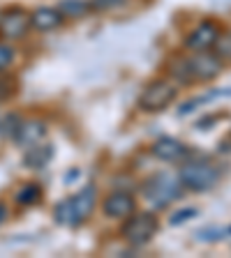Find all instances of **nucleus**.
<instances>
[{"mask_svg":"<svg viewBox=\"0 0 231 258\" xmlns=\"http://www.w3.org/2000/svg\"><path fill=\"white\" fill-rule=\"evenodd\" d=\"M178 177H180L183 187L190 191H208L220 182L222 168L210 164V161H190V164L180 166Z\"/></svg>","mask_w":231,"mask_h":258,"instance_id":"4","label":"nucleus"},{"mask_svg":"<svg viewBox=\"0 0 231 258\" xmlns=\"http://www.w3.org/2000/svg\"><path fill=\"white\" fill-rule=\"evenodd\" d=\"M185 187L180 182V177L173 175V173H167V171H160V173H153L148 180H144L141 184V196H144L153 208L157 210H164L178 201L183 196Z\"/></svg>","mask_w":231,"mask_h":258,"instance_id":"3","label":"nucleus"},{"mask_svg":"<svg viewBox=\"0 0 231 258\" xmlns=\"http://www.w3.org/2000/svg\"><path fill=\"white\" fill-rule=\"evenodd\" d=\"M217 37H220V28L213 21H201L199 26L194 28L185 37V46L190 51H208V48L215 46Z\"/></svg>","mask_w":231,"mask_h":258,"instance_id":"8","label":"nucleus"},{"mask_svg":"<svg viewBox=\"0 0 231 258\" xmlns=\"http://www.w3.org/2000/svg\"><path fill=\"white\" fill-rule=\"evenodd\" d=\"M44 136H47V122L35 118V120H26V122L19 124V132H16L14 141L21 148H30V145L44 141Z\"/></svg>","mask_w":231,"mask_h":258,"instance_id":"11","label":"nucleus"},{"mask_svg":"<svg viewBox=\"0 0 231 258\" xmlns=\"http://www.w3.org/2000/svg\"><path fill=\"white\" fill-rule=\"evenodd\" d=\"M231 95V90L229 88H222V90H215V92H206V95H201V97H194V99H190V102H185L183 106L178 108V113L180 115H188V113H192L197 106H201V104H208V102H213V99H220V97H229Z\"/></svg>","mask_w":231,"mask_h":258,"instance_id":"15","label":"nucleus"},{"mask_svg":"<svg viewBox=\"0 0 231 258\" xmlns=\"http://www.w3.org/2000/svg\"><path fill=\"white\" fill-rule=\"evenodd\" d=\"M197 215H199V210H197V208H180V210H176V212L171 215L169 224H171V226H183L185 221L194 219Z\"/></svg>","mask_w":231,"mask_h":258,"instance_id":"18","label":"nucleus"},{"mask_svg":"<svg viewBox=\"0 0 231 258\" xmlns=\"http://www.w3.org/2000/svg\"><path fill=\"white\" fill-rule=\"evenodd\" d=\"M54 155H56V148H54V145L39 141V143L30 145V148H28V152L23 155V166L35 168V171H39V168H47L49 161L54 159Z\"/></svg>","mask_w":231,"mask_h":258,"instance_id":"12","label":"nucleus"},{"mask_svg":"<svg viewBox=\"0 0 231 258\" xmlns=\"http://www.w3.org/2000/svg\"><path fill=\"white\" fill-rule=\"evenodd\" d=\"M19 90V81H16L14 74L0 70V99H10V97L16 95Z\"/></svg>","mask_w":231,"mask_h":258,"instance_id":"17","label":"nucleus"},{"mask_svg":"<svg viewBox=\"0 0 231 258\" xmlns=\"http://www.w3.org/2000/svg\"><path fill=\"white\" fill-rule=\"evenodd\" d=\"M58 12L63 16H70V19H81L90 12V3H86V0H63L58 5Z\"/></svg>","mask_w":231,"mask_h":258,"instance_id":"16","label":"nucleus"},{"mask_svg":"<svg viewBox=\"0 0 231 258\" xmlns=\"http://www.w3.org/2000/svg\"><path fill=\"white\" fill-rule=\"evenodd\" d=\"M30 28V14L21 7H12L0 16V32L7 39H21Z\"/></svg>","mask_w":231,"mask_h":258,"instance_id":"7","label":"nucleus"},{"mask_svg":"<svg viewBox=\"0 0 231 258\" xmlns=\"http://www.w3.org/2000/svg\"><path fill=\"white\" fill-rule=\"evenodd\" d=\"M14 62V48L7 44H0V70H5Z\"/></svg>","mask_w":231,"mask_h":258,"instance_id":"21","label":"nucleus"},{"mask_svg":"<svg viewBox=\"0 0 231 258\" xmlns=\"http://www.w3.org/2000/svg\"><path fill=\"white\" fill-rule=\"evenodd\" d=\"M63 23V14L54 7H39L30 14V26H35L37 30L49 32V30H56V28Z\"/></svg>","mask_w":231,"mask_h":258,"instance_id":"13","label":"nucleus"},{"mask_svg":"<svg viewBox=\"0 0 231 258\" xmlns=\"http://www.w3.org/2000/svg\"><path fill=\"white\" fill-rule=\"evenodd\" d=\"M14 201L19 205H23V208L37 205L39 201H42V187H39V184H35V182L21 184V187L16 189V194H14Z\"/></svg>","mask_w":231,"mask_h":258,"instance_id":"14","label":"nucleus"},{"mask_svg":"<svg viewBox=\"0 0 231 258\" xmlns=\"http://www.w3.org/2000/svg\"><path fill=\"white\" fill-rule=\"evenodd\" d=\"M7 219V208L3 203H0V224H3V221Z\"/></svg>","mask_w":231,"mask_h":258,"instance_id":"23","label":"nucleus"},{"mask_svg":"<svg viewBox=\"0 0 231 258\" xmlns=\"http://www.w3.org/2000/svg\"><path fill=\"white\" fill-rule=\"evenodd\" d=\"M176 95L178 90L171 81H164V79L151 81L144 88V92L139 95V108L146 113H160L176 99Z\"/></svg>","mask_w":231,"mask_h":258,"instance_id":"6","label":"nucleus"},{"mask_svg":"<svg viewBox=\"0 0 231 258\" xmlns=\"http://www.w3.org/2000/svg\"><path fill=\"white\" fill-rule=\"evenodd\" d=\"M120 5H125V0H90V12H109Z\"/></svg>","mask_w":231,"mask_h":258,"instance_id":"20","label":"nucleus"},{"mask_svg":"<svg viewBox=\"0 0 231 258\" xmlns=\"http://www.w3.org/2000/svg\"><path fill=\"white\" fill-rule=\"evenodd\" d=\"M222 72V58L206 51H194L188 58H176L169 67V74L185 86L192 83H206V81L217 79Z\"/></svg>","mask_w":231,"mask_h":258,"instance_id":"1","label":"nucleus"},{"mask_svg":"<svg viewBox=\"0 0 231 258\" xmlns=\"http://www.w3.org/2000/svg\"><path fill=\"white\" fill-rule=\"evenodd\" d=\"M213 48H215V55H220L222 60H231V32L220 35Z\"/></svg>","mask_w":231,"mask_h":258,"instance_id":"19","label":"nucleus"},{"mask_svg":"<svg viewBox=\"0 0 231 258\" xmlns=\"http://www.w3.org/2000/svg\"><path fill=\"white\" fill-rule=\"evenodd\" d=\"M134 196L127 191H113L109 194L102 203V212L109 219H125L134 212Z\"/></svg>","mask_w":231,"mask_h":258,"instance_id":"10","label":"nucleus"},{"mask_svg":"<svg viewBox=\"0 0 231 258\" xmlns=\"http://www.w3.org/2000/svg\"><path fill=\"white\" fill-rule=\"evenodd\" d=\"M157 228H160V224H157L155 215H151V212H136L134 215V212H132L129 217H125L120 235H123V240L129 242V244L144 247V244H148V242L155 237Z\"/></svg>","mask_w":231,"mask_h":258,"instance_id":"5","label":"nucleus"},{"mask_svg":"<svg viewBox=\"0 0 231 258\" xmlns=\"http://www.w3.org/2000/svg\"><path fill=\"white\" fill-rule=\"evenodd\" d=\"M95 205H97V189H95V184H86V187L81 189V191H76L74 196L60 201V203L56 205L54 219H56V224H60V226L74 228V226H81L93 215Z\"/></svg>","mask_w":231,"mask_h":258,"instance_id":"2","label":"nucleus"},{"mask_svg":"<svg viewBox=\"0 0 231 258\" xmlns=\"http://www.w3.org/2000/svg\"><path fill=\"white\" fill-rule=\"evenodd\" d=\"M19 124H21V120H19V115H10V118L5 120V136H10V139H14L16 132H19Z\"/></svg>","mask_w":231,"mask_h":258,"instance_id":"22","label":"nucleus"},{"mask_svg":"<svg viewBox=\"0 0 231 258\" xmlns=\"http://www.w3.org/2000/svg\"><path fill=\"white\" fill-rule=\"evenodd\" d=\"M151 152L162 161H183L190 155L188 145L173 136H160L157 141H153Z\"/></svg>","mask_w":231,"mask_h":258,"instance_id":"9","label":"nucleus"}]
</instances>
